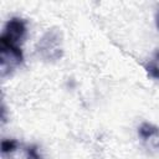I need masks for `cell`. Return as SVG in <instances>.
Segmentation results:
<instances>
[{"mask_svg": "<svg viewBox=\"0 0 159 159\" xmlns=\"http://www.w3.org/2000/svg\"><path fill=\"white\" fill-rule=\"evenodd\" d=\"M20 147V143L14 138H4L1 140V157L6 158L7 155H11L15 153Z\"/></svg>", "mask_w": 159, "mask_h": 159, "instance_id": "obj_6", "label": "cell"}, {"mask_svg": "<svg viewBox=\"0 0 159 159\" xmlns=\"http://www.w3.org/2000/svg\"><path fill=\"white\" fill-rule=\"evenodd\" d=\"M26 159H43V155L41 154V150L37 144H27L24 148Z\"/></svg>", "mask_w": 159, "mask_h": 159, "instance_id": "obj_7", "label": "cell"}, {"mask_svg": "<svg viewBox=\"0 0 159 159\" xmlns=\"http://www.w3.org/2000/svg\"><path fill=\"white\" fill-rule=\"evenodd\" d=\"M36 55L45 62H57L63 57V35L58 27L47 29L35 45Z\"/></svg>", "mask_w": 159, "mask_h": 159, "instance_id": "obj_1", "label": "cell"}, {"mask_svg": "<svg viewBox=\"0 0 159 159\" xmlns=\"http://www.w3.org/2000/svg\"><path fill=\"white\" fill-rule=\"evenodd\" d=\"M138 137L143 142L159 140V127L150 122H143L138 127Z\"/></svg>", "mask_w": 159, "mask_h": 159, "instance_id": "obj_4", "label": "cell"}, {"mask_svg": "<svg viewBox=\"0 0 159 159\" xmlns=\"http://www.w3.org/2000/svg\"><path fill=\"white\" fill-rule=\"evenodd\" d=\"M154 22H155V27H157V30L159 31V7H158V9H157V11H155Z\"/></svg>", "mask_w": 159, "mask_h": 159, "instance_id": "obj_8", "label": "cell"}, {"mask_svg": "<svg viewBox=\"0 0 159 159\" xmlns=\"http://www.w3.org/2000/svg\"><path fill=\"white\" fill-rule=\"evenodd\" d=\"M145 71L149 77L159 81V48L153 53L152 58L145 65Z\"/></svg>", "mask_w": 159, "mask_h": 159, "instance_id": "obj_5", "label": "cell"}, {"mask_svg": "<svg viewBox=\"0 0 159 159\" xmlns=\"http://www.w3.org/2000/svg\"><path fill=\"white\" fill-rule=\"evenodd\" d=\"M26 32H27V24L25 19L20 16H12L5 22L0 35V41L19 45L25 39Z\"/></svg>", "mask_w": 159, "mask_h": 159, "instance_id": "obj_3", "label": "cell"}, {"mask_svg": "<svg viewBox=\"0 0 159 159\" xmlns=\"http://www.w3.org/2000/svg\"><path fill=\"white\" fill-rule=\"evenodd\" d=\"M24 62V52L19 45L0 41V73L1 77L11 75Z\"/></svg>", "mask_w": 159, "mask_h": 159, "instance_id": "obj_2", "label": "cell"}]
</instances>
